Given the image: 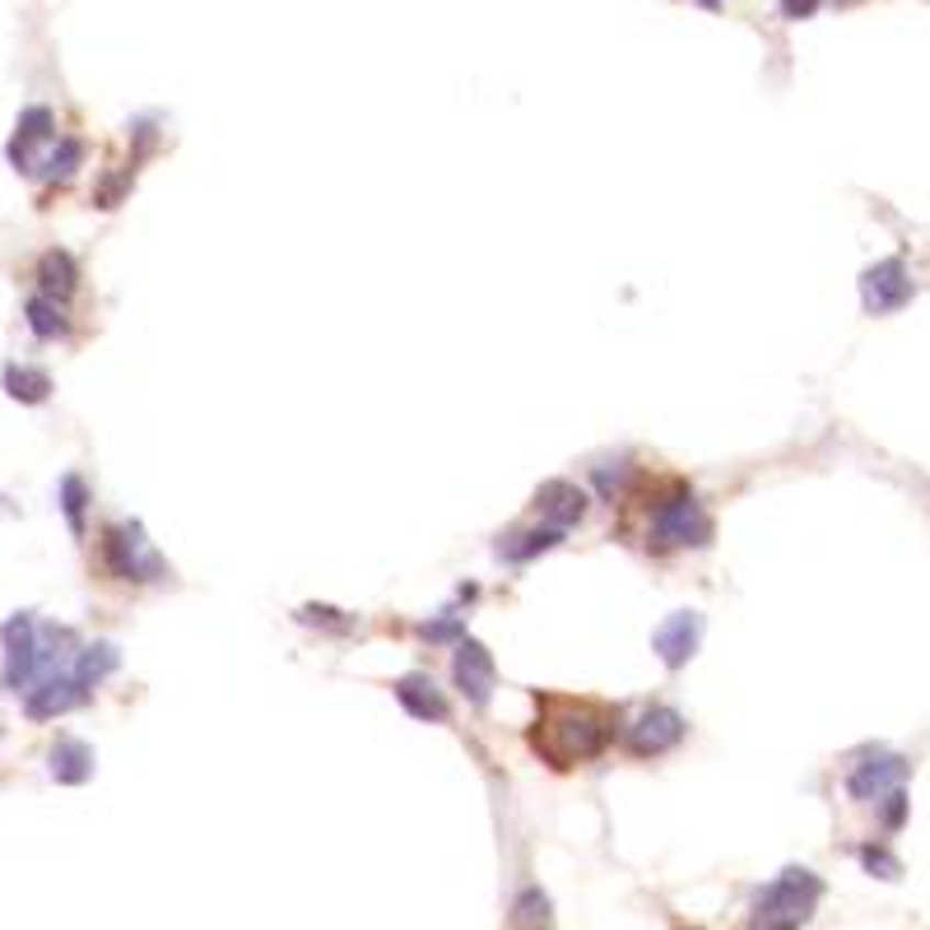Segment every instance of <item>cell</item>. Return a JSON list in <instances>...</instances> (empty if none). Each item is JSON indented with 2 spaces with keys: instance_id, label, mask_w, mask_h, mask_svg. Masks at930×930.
Listing matches in <instances>:
<instances>
[{
  "instance_id": "1",
  "label": "cell",
  "mask_w": 930,
  "mask_h": 930,
  "mask_svg": "<svg viewBox=\"0 0 930 930\" xmlns=\"http://www.w3.org/2000/svg\"><path fill=\"white\" fill-rule=\"evenodd\" d=\"M545 726L530 736V744L540 749L545 759H553V767H572L578 759L601 754L615 736V717L591 703H563V698H549L545 703Z\"/></svg>"
},
{
  "instance_id": "2",
  "label": "cell",
  "mask_w": 930,
  "mask_h": 930,
  "mask_svg": "<svg viewBox=\"0 0 930 930\" xmlns=\"http://www.w3.org/2000/svg\"><path fill=\"white\" fill-rule=\"evenodd\" d=\"M819 894H823V884L809 875V870H786L773 888H763V898L754 907V926L759 930H796L800 921H809Z\"/></svg>"
},
{
  "instance_id": "3",
  "label": "cell",
  "mask_w": 930,
  "mask_h": 930,
  "mask_svg": "<svg viewBox=\"0 0 930 930\" xmlns=\"http://www.w3.org/2000/svg\"><path fill=\"white\" fill-rule=\"evenodd\" d=\"M651 526H657L661 545H707V536H711L703 507H698V498L688 489L670 493V498L657 507V522H651Z\"/></svg>"
},
{
  "instance_id": "4",
  "label": "cell",
  "mask_w": 930,
  "mask_h": 930,
  "mask_svg": "<svg viewBox=\"0 0 930 930\" xmlns=\"http://www.w3.org/2000/svg\"><path fill=\"white\" fill-rule=\"evenodd\" d=\"M108 563H112L116 578H126V582H154L158 572H164V563H158V553L149 549L141 526L108 530Z\"/></svg>"
},
{
  "instance_id": "5",
  "label": "cell",
  "mask_w": 930,
  "mask_h": 930,
  "mask_svg": "<svg viewBox=\"0 0 930 930\" xmlns=\"http://www.w3.org/2000/svg\"><path fill=\"white\" fill-rule=\"evenodd\" d=\"M912 293H917V284H912V274H907L903 261L870 266L865 280H861V303H865V312H875V316L907 307V303H912Z\"/></svg>"
},
{
  "instance_id": "6",
  "label": "cell",
  "mask_w": 930,
  "mask_h": 930,
  "mask_svg": "<svg viewBox=\"0 0 930 930\" xmlns=\"http://www.w3.org/2000/svg\"><path fill=\"white\" fill-rule=\"evenodd\" d=\"M684 740V717L675 707H651L638 717V726H628V749L638 759H657L665 749H675Z\"/></svg>"
},
{
  "instance_id": "7",
  "label": "cell",
  "mask_w": 930,
  "mask_h": 930,
  "mask_svg": "<svg viewBox=\"0 0 930 930\" xmlns=\"http://www.w3.org/2000/svg\"><path fill=\"white\" fill-rule=\"evenodd\" d=\"M698 638H703V615H698V609H680V615H670V619L657 628L651 647L661 651V661H665L670 670H680V665L698 651Z\"/></svg>"
},
{
  "instance_id": "8",
  "label": "cell",
  "mask_w": 930,
  "mask_h": 930,
  "mask_svg": "<svg viewBox=\"0 0 930 930\" xmlns=\"http://www.w3.org/2000/svg\"><path fill=\"white\" fill-rule=\"evenodd\" d=\"M903 777H907V759H898V754H870L865 763L852 767L847 791H852L856 800H875V796H884V791H894Z\"/></svg>"
},
{
  "instance_id": "9",
  "label": "cell",
  "mask_w": 930,
  "mask_h": 930,
  "mask_svg": "<svg viewBox=\"0 0 930 930\" xmlns=\"http://www.w3.org/2000/svg\"><path fill=\"white\" fill-rule=\"evenodd\" d=\"M451 675H457L461 694H466L470 703H489V688H493V661H489V651H484L480 642L461 638V647H457V665H451Z\"/></svg>"
},
{
  "instance_id": "10",
  "label": "cell",
  "mask_w": 930,
  "mask_h": 930,
  "mask_svg": "<svg viewBox=\"0 0 930 930\" xmlns=\"http://www.w3.org/2000/svg\"><path fill=\"white\" fill-rule=\"evenodd\" d=\"M47 141H56V116L47 108H29L24 116H19V135H14V145H10V158L24 172H33V149L47 145Z\"/></svg>"
},
{
  "instance_id": "11",
  "label": "cell",
  "mask_w": 930,
  "mask_h": 930,
  "mask_svg": "<svg viewBox=\"0 0 930 930\" xmlns=\"http://www.w3.org/2000/svg\"><path fill=\"white\" fill-rule=\"evenodd\" d=\"M395 698H401V707L410 711V717L447 721V698L438 694V684H433L428 675H405L401 684H395Z\"/></svg>"
},
{
  "instance_id": "12",
  "label": "cell",
  "mask_w": 930,
  "mask_h": 930,
  "mask_svg": "<svg viewBox=\"0 0 930 930\" xmlns=\"http://www.w3.org/2000/svg\"><path fill=\"white\" fill-rule=\"evenodd\" d=\"M540 512L549 517L553 530H563L572 522H582V512H586V493L578 484H563V480H553L540 489Z\"/></svg>"
},
{
  "instance_id": "13",
  "label": "cell",
  "mask_w": 930,
  "mask_h": 930,
  "mask_svg": "<svg viewBox=\"0 0 930 930\" xmlns=\"http://www.w3.org/2000/svg\"><path fill=\"white\" fill-rule=\"evenodd\" d=\"M52 777L56 782H89L93 777V749L85 740H61L52 749Z\"/></svg>"
},
{
  "instance_id": "14",
  "label": "cell",
  "mask_w": 930,
  "mask_h": 930,
  "mask_svg": "<svg viewBox=\"0 0 930 930\" xmlns=\"http://www.w3.org/2000/svg\"><path fill=\"white\" fill-rule=\"evenodd\" d=\"M37 284H43V299L61 303L66 293L75 289V261H70V251H47L43 266H37Z\"/></svg>"
},
{
  "instance_id": "15",
  "label": "cell",
  "mask_w": 930,
  "mask_h": 930,
  "mask_svg": "<svg viewBox=\"0 0 930 930\" xmlns=\"http://www.w3.org/2000/svg\"><path fill=\"white\" fill-rule=\"evenodd\" d=\"M29 326H33V335L37 340H56V335H66L70 330V322H66V307L61 303H52V299H43V293H37V299H29Z\"/></svg>"
},
{
  "instance_id": "16",
  "label": "cell",
  "mask_w": 930,
  "mask_h": 930,
  "mask_svg": "<svg viewBox=\"0 0 930 930\" xmlns=\"http://www.w3.org/2000/svg\"><path fill=\"white\" fill-rule=\"evenodd\" d=\"M5 386H10L14 401H29V405L47 401V391H52L47 372H37V368H10V372H5Z\"/></svg>"
},
{
  "instance_id": "17",
  "label": "cell",
  "mask_w": 930,
  "mask_h": 930,
  "mask_svg": "<svg viewBox=\"0 0 930 930\" xmlns=\"http://www.w3.org/2000/svg\"><path fill=\"white\" fill-rule=\"evenodd\" d=\"M79 158H85V145H79V141H61V145H56V154L47 158L43 168H47L52 182H66V177L79 168Z\"/></svg>"
},
{
  "instance_id": "18",
  "label": "cell",
  "mask_w": 930,
  "mask_h": 930,
  "mask_svg": "<svg viewBox=\"0 0 930 930\" xmlns=\"http://www.w3.org/2000/svg\"><path fill=\"white\" fill-rule=\"evenodd\" d=\"M512 912H517L522 926H545L549 921V898L540 894V888H526V894L512 903Z\"/></svg>"
},
{
  "instance_id": "19",
  "label": "cell",
  "mask_w": 930,
  "mask_h": 930,
  "mask_svg": "<svg viewBox=\"0 0 930 930\" xmlns=\"http://www.w3.org/2000/svg\"><path fill=\"white\" fill-rule=\"evenodd\" d=\"M61 498H66V517H70V526H75V530H85V480H79V474H66Z\"/></svg>"
},
{
  "instance_id": "20",
  "label": "cell",
  "mask_w": 930,
  "mask_h": 930,
  "mask_svg": "<svg viewBox=\"0 0 930 930\" xmlns=\"http://www.w3.org/2000/svg\"><path fill=\"white\" fill-rule=\"evenodd\" d=\"M559 540H563V530H553V526H545V530H530V536H526V545H517V549H512V559H530V553L553 549Z\"/></svg>"
},
{
  "instance_id": "21",
  "label": "cell",
  "mask_w": 930,
  "mask_h": 930,
  "mask_svg": "<svg viewBox=\"0 0 930 930\" xmlns=\"http://www.w3.org/2000/svg\"><path fill=\"white\" fill-rule=\"evenodd\" d=\"M861 861H865V870H879L884 879H898L903 875V865L884 852V847H861Z\"/></svg>"
},
{
  "instance_id": "22",
  "label": "cell",
  "mask_w": 930,
  "mask_h": 930,
  "mask_svg": "<svg viewBox=\"0 0 930 930\" xmlns=\"http://www.w3.org/2000/svg\"><path fill=\"white\" fill-rule=\"evenodd\" d=\"M628 474H632V466H624V461H619L615 470H609V466H601V470H596V484H601L605 498H619L624 484H628Z\"/></svg>"
},
{
  "instance_id": "23",
  "label": "cell",
  "mask_w": 930,
  "mask_h": 930,
  "mask_svg": "<svg viewBox=\"0 0 930 930\" xmlns=\"http://www.w3.org/2000/svg\"><path fill=\"white\" fill-rule=\"evenodd\" d=\"M884 800H888V805H884V823H888V828H898V823H903V815H907V791H903V786H894Z\"/></svg>"
},
{
  "instance_id": "24",
  "label": "cell",
  "mask_w": 930,
  "mask_h": 930,
  "mask_svg": "<svg viewBox=\"0 0 930 930\" xmlns=\"http://www.w3.org/2000/svg\"><path fill=\"white\" fill-rule=\"evenodd\" d=\"M461 632V624L457 619H438V624H424V638H433V642H447V638H457Z\"/></svg>"
},
{
  "instance_id": "25",
  "label": "cell",
  "mask_w": 930,
  "mask_h": 930,
  "mask_svg": "<svg viewBox=\"0 0 930 930\" xmlns=\"http://www.w3.org/2000/svg\"><path fill=\"white\" fill-rule=\"evenodd\" d=\"M819 10V0H782V14L786 19H809Z\"/></svg>"
},
{
  "instance_id": "26",
  "label": "cell",
  "mask_w": 930,
  "mask_h": 930,
  "mask_svg": "<svg viewBox=\"0 0 930 930\" xmlns=\"http://www.w3.org/2000/svg\"><path fill=\"white\" fill-rule=\"evenodd\" d=\"M698 5H703V10H721V0H698Z\"/></svg>"
}]
</instances>
